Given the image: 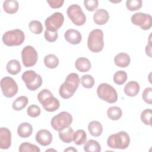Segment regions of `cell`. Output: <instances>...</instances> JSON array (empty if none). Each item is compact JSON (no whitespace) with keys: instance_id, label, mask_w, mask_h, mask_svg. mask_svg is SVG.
Instances as JSON below:
<instances>
[{"instance_id":"cell-1","label":"cell","mask_w":152,"mask_h":152,"mask_svg":"<svg viewBox=\"0 0 152 152\" xmlns=\"http://www.w3.org/2000/svg\"><path fill=\"white\" fill-rule=\"evenodd\" d=\"M80 83L78 75L72 72L69 74L62 84L59 89V94L64 99H68L71 97L77 90Z\"/></svg>"},{"instance_id":"cell-2","label":"cell","mask_w":152,"mask_h":152,"mask_svg":"<svg viewBox=\"0 0 152 152\" xmlns=\"http://www.w3.org/2000/svg\"><path fill=\"white\" fill-rule=\"evenodd\" d=\"M37 100L47 112H55L60 106L59 101L53 96L52 92L48 89L41 90L37 94Z\"/></svg>"},{"instance_id":"cell-3","label":"cell","mask_w":152,"mask_h":152,"mask_svg":"<svg viewBox=\"0 0 152 152\" xmlns=\"http://www.w3.org/2000/svg\"><path fill=\"white\" fill-rule=\"evenodd\" d=\"M130 144L129 134L124 131L110 135L107 140V145L114 149H126Z\"/></svg>"},{"instance_id":"cell-4","label":"cell","mask_w":152,"mask_h":152,"mask_svg":"<svg viewBox=\"0 0 152 152\" xmlns=\"http://www.w3.org/2000/svg\"><path fill=\"white\" fill-rule=\"evenodd\" d=\"M87 47L94 53L101 52L104 47L103 32L100 29H94L90 31L87 39Z\"/></svg>"},{"instance_id":"cell-5","label":"cell","mask_w":152,"mask_h":152,"mask_svg":"<svg viewBox=\"0 0 152 152\" xmlns=\"http://www.w3.org/2000/svg\"><path fill=\"white\" fill-rule=\"evenodd\" d=\"M25 40L24 32L18 28L6 31L2 36L3 43L8 46H20Z\"/></svg>"},{"instance_id":"cell-6","label":"cell","mask_w":152,"mask_h":152,"mask_svg":"<svg viewBox=\"0 0 152 152\" xmlns=\"http://www.w3.org/2000/svg\"><path fill=\"white\" fill-rule=\"evenodd\" d=\"M97 94L102 100L109 103H114L118 100V94L116 90L107 83H101L97 88Z\"/></svg>"},{"instance_id":"cell-7","label":"cell","mask_w":152,"mask_h":152,"mask_svg":"<svg viewBox=\"0 0 152 152\" xmlns=\"http://www.w3.org/2000/svg\"><path fill=\"white\" fill-rule=\"evenodd\" d=\"M72 122V116L69 113L63 111L54 116L51 121L50 125L55 131H60L70 126Z\"/></svg>"},{"instance_id":"cell-8","label":"cell","mask_w":152,"mask_h":152,"mask_svg":"<svg viewBox=\"0 0 152 152\" xmlns=\"http://www.w3.org/2000/svg\"><path fill=\"white\" fill-rule=\"evenodd\" d=\"M66 13L69 18L76 26H83L86 21V16L78 4L71 5L68 8Z\"/></svg>"},{"instance_id":"cell-9","label":"cell","mask_w":152,"mask_h":152,"mask_svg":"<svg viewBox=\"0 0 152 152\" xmlns=\"http://www.w3.org/2000/svg\"><path fill=\"white\" fill-rule=\"evenodd\" d=\"M1 88L3 95L8 98L14 97L17 93L18 90L15 81L10 77H5L1 79Z\"/></svg>"},{"instance_id":"cell-10","label":"cell","mask_w":152,"mask_h":152,"mask_svg":"<svg viewBox=\"0 0 152 152\" xmlns=\"http://www.w3.org/2000/svg\"><path fill=\"white\" fill-rule=\"evenodd\" d=\"M21 59L24 66H33L38 60L37 52L32 46H26L21 51Z\"/></svg>"},{"instance_id":"cell-11","label":"cell","mask_w":152,"mask_h":152,"mask_svg":"<svg viewBox=\"0 0 152 152\" xmlns=\"http://www.w3.org/2000/svg\"><path fill=\"white\" fill-rule=\"evenodd\" d=\"M131 23L138 26L143 30H149L152 26V17L151 15L143 12H136L131 18Z\"/></svg>"},{"instance_id":"cell-12","label":"cell","mask_w":152,"mask_h":152,"mask_svg":"<svg viewBox=\"0 0 152 152\" xmlns=\"http://www.w3.org/2000/svg\"><path fill=\"white\" fill-rule=\"evenodd\" d=\"M64 21V17L60 12H56L48 17L45 24L46 30L51 31H57L62 26Z\"/></svg>"},{"instance_id":"cell-13","label":"cell","mask_w":152,"mask_h":152,"mask_svg":"<svg viewBox=\"0 0 152 152\" xmlns=\"http://www.w3.org/2000/svg\"><path fill=\"white\" fill-rule=\"evenodd\" d=\"M52 135L47 129H40L37 132L35 138L36 141L42 146H48L52 142Z\"/></svg>"},{"instance_id":"cell-14","label":"cell","mask_w":152,"mask_h":152,"mask_svg":"<svg viewBox=\"0 0 152 152\" xmlns=\"http://www.w3.org/2000/svg\"><path fill=\"white\" fill-rule=\"evenodd\" d=\"M11 145V133L10 130L6 127L0 128V148L7 150Z\"/></svg>"},{"instance_id":"cell-15","label":"cell","mask_w":152,"mask_h":152,"mask_svg":"<svg viewBox=\"0 0 152 152\" xmlns=\"http://www.w3.org/2000/svg\"><path fill=\"white\" fill-rule=\"evenodd\" d=\"M65 39L72 45H78L82 40V36L80 32L75 29H68L64 34Z\"/></svg>"},{"instance_id":"cell-16","label":"cell","mask_w":152,"mask_h":152,"mask_svg":"<svg viewBox=\"0 0 152 152\" xmlns=\"http://www.w3.org/2000/svg\"><path fill=\"white\" fill-rule=\"evenodd\" d=\"M109 19V14L107 10L100 8L97 10L93 15V21L97 25L105 24Z\"/></svg>"},{"instance_id":"cell-17","label":"cell","mask_w":152,"mask_h":152,"mask_svg":"<svg viewBox=\"0 0 152 152\" xmlns=\"http://www.w3.org/2000/svg\"><path fill=\"white\" fill-rule=\"evenodd\" d=\"M140 90V84L137 81H131L126 84L124 91L126 96L129 97H135L138 94Z\"/></svg>"},{"instance_id":"cell-18","label":"cell","mask_w":152,"mask_h":152,"mask_svg":"<svg viewBox=\"0 0 152 152\" xmlns=\"http://www.w3.org/2000/svg\"><path fill=\"white\" fill-rule=\"evenodd\" d=\"M114 62L117 66L125 68L130 64L131 58L128 54L124 52H121L115 56Z\"/></svg>"},{"instance_id":"cell-19","label":"cell","mask_w":152,"mask_h":152,"mask_svg":"<svg viewBox=\"0 0 152 152\" xmlns=\"http://www.w3.org/2000/svg\"><path fill=\"white\" fill-rule=\"evenodd\" d=\"M74 131L69 126L58 131L60 140L65 143H70L73 141Z\"/></svg>"},{"instance_id":"cell-20","label":"cell","mask_w":152,"mask_h":152,"mask_svg":"<svg viewBox=\"0 0 152 152\" xmlns=\"http://www.w3.org/2000/svg\"><path fill=\"white\" fill-rule=\"evenodd\" d=\"M75 66L76 69L81 72L88 71L91 66V64L88 59L81 57L78 58L75 62Z\"/></svg>"},{"instance_id":"cell-21","label":"cell","mask_w":152,"mask_h":152,"mask_svg":"<svg viewBox=\"0 0 152 152\" xmlns=\"http://www.w3.org/2000/svg\"><path fill=\"white\" fill-rule=\"evenodd\" d=\"M33 127L28 122L21 123L17 128V133L21 138H28L32 134Z\"/></svg>"},{"instance_id":"cell-22","label":"cell","mask_w":152,"mask_h":152,"mask_svg":"<svg viewBox=\"0 0 152 152\" xmlns=\"http://www.w3.org/2000/svg\"><path fill=\"white\" fill-rule=\"evenodd\" d=\"M88 130L93 137H99L103 132V126L97 121H92L88 125Z\"/></svg>"},{"instance_id":"cell-23","label":"cell","mask_w":152,"mask_h":152,"mask_svg":"<svg viewBox=\"0 0 152 152\" xmlns=\"http://www.w3.org/2000/svg\"><path fill=\"white\" fill-rule=\"evenodd\" d=\"M39 74H37L33 70H27L24 72L21 75L22 80L25 83L26 87L31 85L37 78Z\"/></svg>"},{"instance_id":"cell-24","label":"cell","mask_w":152,"mask_h":152,"mask_svg":"<svg viewBox=\"0 0 152 152\" xmlns=\"http://www.w3.org/2000/svg\"><path fill=\"white\" fill-rule=\"evenodd\" d=\"M18 8V2L15 0H7L3 2L4 10L8 14H12L17 12Z\"/></svg>"},{"instance_id":"cell-25","label":"cell","mask_w":152,"mask_h":152,"mask_svg":"<svg viewBox=\"0 0 152 152\" xmlns=\"http://www.w3.org/2000/svg\"><path fill=\"white\" fill-rule=\"evenodd\" d=\"M7 71L11 75H17L21 69L20 63L16 59H11L9 61L6 66Z\"/></svg>"},{"instance_id":"cell-26","label":"cell","mask_w":152,"mask_h":152,"mask_svg":"<svg viewBox=\"0 0 152 152\" xmlns=\"http://www.w3.org/2000/svg\"><path fill=\"white\" fill-rule=\"evenodd\" d=\"M45 66L50 69H54L56 68L59 63L58 57L53 54H48L46 55L43 59Z\"/></svg>"},{"instance_id":"cell-27","label":"cell","mask_w":152,"mask_h":152,"mask_svg":"<svg viewBox=\"0 0 152 152\" xmlns=\"http://www.w3.org/2000/svg\"><path fill=\"white\" fill-rule=\"evenodd\" d=\"M28 103V98L26 96H21L17 97L12 103V107L14 110L19 111L26 107Z\"/></svg>"},{"instance_id":"cell-28","label":"cell","mask_w":152,"mask_h":152,"mask_svg":"<svg viewBox=\"0 0 152 152\" xmlns=\"http://www.w3.org/2000/svg\"><path fill=\"white\" fill-rule=\"evenodd\" d=\"M84 150L87 152H99L101 151V145L94 140H89L84 143Z\"/></svg>"},{"instance_id":"cell-29","label":"cell","mask_w":152,"mask_h":152,"mask_svg":"<svg viewBox=\"0 0 152 152\" xmlns=\"http://www.w3.org/2000/svg\"><path fill=\"white\" fill-rule=\"evenodd\" d=\"M107 117L112 121H117L122 116V110L118 106L110 107L107 110Z\"/></svg>"},{"instance_id":"cell-30","label":"cell","mask_w":152,"mask_h":152,"mask_svg":"<svg viewBox=\"0 0 152 152\" xmlns=\"http://www.w3.org/2000/svg\"><path fill=\"white\" fill-rule=\"evenodd\" d=\"M87 140L86 132L83 129H78L74 132L73 141L75 144L81 145L84 144Z\"/></svg>"},{"instance_id":"cell-31","label":"cell","mask_w":152,"mask_h":152,"mask_svg":"<svg viewBox=\"0 0 152 152\" xmlns=\"http://www.w3.org/2000/svg\"><path fill=\"white\" fill-rule=\"evenodd\" d=\"M128 78L127 74L125 71L120 70L116 71L113 77V82L118 85H122L124 84Z\"/></svg>"},{"instance_id":"cell-32","label":"cell","mask_w":152,"mask_h":152,"mask_svg":"<svg viewBox=\"0 0 152 152\" xmlns=\"http://www.w3.org/2000/svg\"><path fill=\"white\" fill-rule=\"evenodd\" d=\"M18 151L20 152H40V150L34 144H32L28 142H24L20 145Z\"/></svg>"},{"instance_id":"cell-33","label":"cell","mask_w":152,"mask_h":152,"mask_svg":"<svg viewBox=\"0 0 152 152\" xmlns=\"http://www.w3.org/2000/svg\"><path fill=\"white\" fill-rule=\"evenodd\" d=\"M30 30L35 34H39L43 31L42 24L38 20H32L28 24Z\"/></svg>"},{"instance_id":"cell-34","label":"cell","mask_w":152,"mask_h":152,"mask_svg":"<svg viewBox=\"0 0 152 152\" xmlns=\"http://www.w3.org/2000/svg\"><path fill=\"white\" fill-rule=\"evenodd\" d=\"M142 5L141 0H127L126 7L130 11H135L140 10Z\"/></svg>"},{"instance_id":"cell-35","label":"cell","mask_w":152,"mask_h":152,"mask_svg":"<svg viewBox=\"0 0 152 152\" xmlns=\"http://www.w3.org/2000/svg\"><path fill=\"white\" fill-rule=\"evenodd\" d=\"M81 83L84 88H91L94 84V79L91 75H83L81 78Z\"/></svg>"},{"instance_id":"cell-36","label":"cell","mask_w":152,"mask_h":152,"mask_svg":"<svg viewBox=\"0 0 152 152\" xmlns=\"http://www.w3.org/2000/svg\"><path fill=\"white\" fill-rule=\"evenodd\" d=\"M151 113L152 111L151 109H146L141 112L140 118L144 124L146 125H151Z\"/></svg>"},{"instance_id":"cell-37","label":"cell","mask_w":152,"mask_h":152,"mask_svg":"<svg viewBox=\"0 0 152 152\" xmlns=\"http://www.w3.org/2000/svg\"><path fill=\"white\" fill-rule=\"evenodd\" d=\"M27 113L29 116L31 118H36L40 115L41 113V109L37 105L31 104L27 108Z\"/></svg>"},{"instance_id":"cell-38","label":"cell","mask_w":152,"mask_h":152,"mask_svg":"<svg viewBox=\"0 0 152 152\" xmlns=\"http://www.w3.org/2000/svg\"><path fill=\"white\" fill-rule=\"evenodd\" d=\"M84 5L87 11L92 12L97 8L99 1L97 0H85Z\"/></svg>"},{"instance_id":"cell-39","label":"cell","mask_w":152,"mask_h":152,"mask_svg":"<svg viewBox=\"0 0 152 152\" xmlns=\"http://www.w3.org/2000/svg\"><path fill=\"white\" fill-rule=\"evenodd\" d=\"M142 98L144 101L151 104L152 103V88L151 87H147L144 89L142 92Z\"/></svg>"},{"instance_id":"cell-40","label":"cell","mask_w":152,"mask_h":152,"mask_svg":"<svg viewBox=\"0 0 152 152\" xmlns=\"http://www.w3.org/2000/svg\"><path fill=\"white\" fill-rule=\"evenodd\" d=\"M44 37L46 40L49 42H55L58 37V31H51L48 30H46L44 34Z\"/></svg>"},{"instance_id":"cell-41","label":"cell","mask_w":152,"mask_h":152,"mask_svg":"<svg viewBox=\"0 0 152 152\" xmlns=\"http://www.w3.org/2000/svg\"><path fill=\"white\" fill-rule=\"evenodd\" d=\"M42 78L41 76L39 74V76L37 80L34 83H33L31 85L27 87V88L30 91H35L42 86Z\"/></svg>"},{"instance_id":"cell-42","label":"cell","mask_w":152,"mask_h":152,"mask_svg":"<svg viewBox=\"0 0 152 152\" xmlns=\"http://www.w3.org/2000/svg\"><path fill=\"white\" fill-rule=\"evenodd\" d=\"M47 3L49 4V7L52 8H59L61 7L64 3V0H50L47 1Z\"/></svg>"},{"instance_id":"cell-43","label":"cell","mask_w":152,"mask_h":152,"mask_svg":"<svg viewBox=\"0 0 152 152\" xmlns=\"http://www.w3.org/2000/svg\"><path fill=\"white\" fill-rule=\"evenodd\" d=\"M148 44L145 46V53L149 56L151 57V34L149 36Z\"/></svg>"},{"instance_id":"cell-44","label":"cell","mask_w":152,"mask_h":152,"mask_svg":"<svg viewBox=\"0 0 152 152\" xmlns=\"http://www.w3.org/2000/svg\"><path fill=\"white\" fill-rule=\"evenodd\" d=\"M64 151H77V150L73 147H69L68 148L65 149Z\"/></svg>"},{"instance_id":"cell-45","label":"cell","mask_w":152,"mask_h":152,"mask_svg":"<svg viewBox=\"0 0 152 152\" xmlns=\"http://www.w3.org/2000/svg\"><path fill=\"white\" fill-rule=\"evenodd\" d=\"M52 150L56 151V150H54V149H49V150H46V151H52Z\"/></svg>"}]
</instances>
